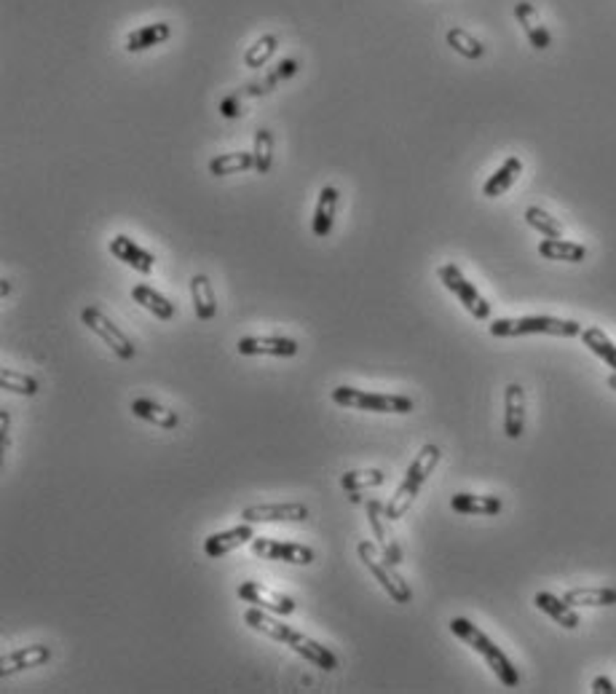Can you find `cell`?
<instances>
[{
    "mask_svg": "<svg viewBox=\"0 0 616 694\" xmlns=\"http://www.w3.org/2000/svg\"><path fill=\"white\" fill-rule=\"evenodd\" d=\"M252 156H255V172L257 174H268L271 166H274V131L260 126L255 129V148H252Z\"/></svg>",
    "mask_w": 616,
    "mask_h": 694,
    "instance_id": "33",
    "label": "cell"
},
{
    "mask_svg": "<svg viewBox=\"0 0 616 694\" xmlns=\"http://www.w3.org/2000/svg\"><path fill=\"white\" fill-rule=\"evenodd\" d=\"M279 36L277 33H266V36H260L257 41L252 43V46H246L245 51V68L249 70H257V68H266L268 65V59L279 51Z\"/></svg>",
    "mask_w": 616,
    "mask_h": 694,
    "instance_id": "32",
    "label": "cell"
},
{
    "mask_svg": "<svg viewBox=\"0 0 616 694\" xmlns=\"http://www.w3.org/2000/svg\"><path fill=\"white\" fill-rule=\"evenodd\" d=\"M526 223L538 231L544 239H563V223L558 220V217H552L547 209H541V206H528L526 209Z\"/></svg>",
    "mask_w": 616,
    "mask_h": 694,
    "instance_id": "35",
    "label": "cell"
},
{
    "mask_svg": "<svg viewBox=\"0 0 616 694\" xmlns=\"http://www.w3.org/2000/svg\"><path fill=\"white\" fill-rule=\"evenodd\" d=\"M592 692L595 694H616V684L609 678V676H598L592 681Z\"/></svg>",
    "mask_w": 616,
    "mask_h": 694,
    "instance_id": "39",
    "label": "cell"
},
{
    "mask_svg": "<svg viewBox=\"0 0 616 694\" xmlns=\"http://www.w3.org/2000/svg\"><path fill=\"white\" fill-rule=\"evenodd\" d=\"M606 384H609V389H614L616 392V373H611V375H609V381H606Z\"/></svg>",
    "mask_w": 616,
    "mask_h": 694,
    "instance_id": "42",
    "label": "cell"
},
{
    "mask_svg": "<svg viewBox=\"0 0 616 694\" xmlns=\"http://www.w3.org/2000/svg\"><path fill=\"white\" fill-rule=\"evenodd\" d=\"M0 386L5 392H14V394H22V397H36L38 394V381L33 375H25L19 370L5 368L0 373Z\"/></svg>",
    "mask_w": 616,
    "mask_h": 694,
    "instance_id": "37",
    "label": "cell"
},
{
    "mask_svg": "<svg viewBox=\"0 0 616 694\" xmlns=\"http://www.w3.org/2000/svg\"><path fill=\"white\" fill-rule=\"evenodd\" d=\"M217 110H220L223 119H239V116L245 113V110H242V91H234V94L223 97Z\"/></svg>",
    "mask_w": 616,
    "mask_h": 694,
    "instance_id": "38",
    "label": "cell"
},
{
    "mask_svg": "<svg viewBox=\"0 0 616 694\" xmlns=\"http://www.w3.org/2000/svg\"><path fill=\"white\" fill-rule=\"evenodd\" d=\"M0 429H3V450H8V446H11V415H8V410L0 413Z\"/></svg>",
    "mask_w": 616,
    "mask_h": 694,
    "instance_id": "40",
    "label": "cell"
},
{
    "mask_svg": "<svg viewBox=\"0 0 616 694\" xmlns=\"http://www.w3.org/2000/svg\"><path fill=\"white\" fill-rule=\"evenodd\" d=\"M131 298H134V303H140L145 311H151L156 320H162V322H169V320H174V314H177V309H174V303L162 295L159 289H153V287L148 285H134L131 287Z\"/></svg>",
    "mask_w": 616,
    "mask_h": 694,
    "instance_id": "23",
    "label": "cell"
},
{
    "mask_svg": "<svg viewBox=\"0 0 616 694\" xmlns=\"http://www.w3.org/2000/svg\"><path fill=\"white\" fill-rule=\"evenodd\" d=\"M386 483V472L383 469H351L340 478V489L354 493V490L378 489Z\"/></svg>",
    "mask_w": 616,
    "mask_h": 694,
    "instance_id": "36",
    "label": "cell"
},
{
    "mask_svg": "<svg viewBox=\"0 0 616 694\" xmlns=\"http://www.w3.org/2000/svg\"><path fill=\"white\" fill-rule=\"evenodd\" d=\"M332 403L349 410L397 413V415H408L415 410V403L405 394H378V392H365V389H354V386H335Z\"/></svg>",
    "mask_w": 616,
    "mask_h": 694,
    "instance_id": "5",
    "label": "cell"
},
{
    "mask_svg": "<svg viewBox=\"0 0 616 694\" xmlns=\"http://www.w3.org/2000/svg\"><path fill=\"white\" fill-rule=\"evenodd\" d=\"M191 298H193V311L202 322L214 320L217 314V298L206 274H193L191 277Z\"/></svg>",
    "mask_w": 616,
    "mask_h": 694,
    "instance_id": "27",
    "label": "cell"
},
{
    "mask_svg": "<svg viewBox=\"0 0 616 694\" xmlns=\"http://www.w3.org/2000/svg\"><path fill=\"white\" fill-rule=\"evenodd\" d=\"M515 19H517V25L523 27L526 38H528V43L534 46L536 51H547V48L552 46V36H549L547 25L541 22V16H538V11L534 8V3H528V0L515 3Z\"/></svg>",
    "mask_w": 616,
    "mask_h": 694,
    "instance_id": "18",
    "label": "cell"
},
{
    "mask_svg": "<svg viewBox=\"0 0 616 694\" xmlns=\"http://www.w3.org/2000/svg\"><path fill=\"white\" fill-rule=\"evenodd\" d=\"M255 169V156L252 153H220L209 162V174L212 177H228V174H239V172H249Z\"/></svg>",
    "mask_w": 616,
    "mask_h": 694,
    "instance_id": "31",
    "label": "cell"
},
{
    "mask_svg": "<svg viewBox=\"0 0 616 694\" xmlns=\"http://www.w3.org/2000/svg\"><path fill=\"white\" fill-rule=\"evenodd\" d=\"M534 606L538 612H544L547 616H552L560 627L566 630H576L581 625V616L576 614V609L571 604H566L563 598L552 595V593H536L534 595Z\"/></svg>",
    "mask_w": 616,
    "mask_h": 694,
    "instance_id": "21",
    "label": "cell"
},
{
    "mask_svg": "<svg viewBox=\"0 0 616 694\" xmlns=\"http://www.w3.org/2000/svg\"><path fill=\"white\" fill-rule=\"evenodd\" d=\"M252 539H255V529H252V523H246L245 520L242 526H234V529H228V531L209 533L204 539V555L206 558H212V561H217V558H223V555L239 550L242 544L252 542Z\"/></svg>",
    "mask_w": 616,
    "mask_h": 694,
    "instance_id": "17",
    "label": "cell"
},
{
    "mask_svg": "<svg viewBox=\"0 0 616 694\" xmlns=\"http://www.w3.org/2000/svg\"><path fill=\"white\" fill-rule=\"evenodd\" d=\"M249 544H252V555H257L263 561H282V563H292V566H311L317 561V552L311 547L295 544V542L255 536Z\"/></svg>",
    "mask_w": 616,
    "mask_h": 694,
    "instance_id": "9",
    "label": "cell"
},
{
    "mask_svg": "<svg viewBox=\"0 0 616 694\" xmlns=\"http://www.w3.org/2000/svg\"><path fill=\"white\" fill-rule=\"evenodd\" d=\"M338 202H340V194L335 185H325L319 191V199H317V209H314V217H311V231L317 239H328L332 226H335V212H338Z\"/></svg>",
    "mask_w": 616,
    "mask_h": 694,
    "instance_id": "19",
    "label": "cell"
},
{
    "mask_svg": "<svg viewBox=\"0 0 616 694\" xmlns=\"http://www.w3.org/2000/svg\"><path fill=\"white\" fill-rule=\"evenodd\" d=\"M581 341H584V346H587L595 357H600V360L616 373V343L600 330V327H584V330H581Z\"/></svg>",
    "mask_w": 616,
    "mask_h": 694,
    "instance_id": "30",
    "label": "cell"
},
{
    "mask_svg": "<svg viewBox=\"0 0 616 694\" xmlns=\"http://www.w3.org/2000/svg\"><path fill=\"white\" fill-rule=\"evenodd\" d=\"M242 520L246 523H306L308 507L300 501H285V504H252L245 507Z\"/></svg>",
    "mask_w": 616,
    "mask_h": 694,
    "instance_id": "11",
    "label": "cell"
},
{
    "mask_svg": "<svg viewBox=\"0 0 616 694\" xmlns=\"http://www.w3.org/2000/svg\"><path fill=\"white\" fill-rule=\"evenodd\" d=\"M298 70H300V62H298V59H292V57H289V59H282L263 81L246 83L245 89H242V97H263V94H271L279 83L292 79Z\"/></svg>",
    "mask_w": 616,
    "mask_h": 694,
    "instance_id": "26",
    "label": "cell"
},
{
    "mask_svg": "<svg viewBox=\"0 0 616 694\" xmlns=\"http://www.w3.org/2000/svg\"><path fill=\"white\" fill-rule=\"evenodd\" d=\"M451 633L485 659V665L491 668L493 673H496V678H498L506 689H517V687H520V673H517V668L512 665V659L501 652V647H496L475 622H469L466 616H453Z\"/></svg>",
    "mask_w": 616,
    "mask_h": 694,
    "instance_id": "2",
    "label": "cell"
},
{
    "mask_svg": "<svg viewBox=\"0 0 616 694\" xmlns=\"http://www.w3.org/2000/svg\"><path fill=\"white\" fill-rule=\"evenodd\" d=\"M48 659H51V649L46 644H30V647L14 649V652L0 657V676L5 678V676H16L30 668H41Z\"/></svg>",
    "mask_w": 616,
    "mask_h": 694,
    "instance_id": "16",
    "label": "cell"
},
{
    "mask_svg": "<svg viewBox=\"0 0 616 694\" xmlns=\"http://www.w3.org/2000/svg\"><path fill=\"white\" fill-rule=\"evenodd\" d=\"M437 277H440V282L445 285V289H451L453 295L458 298V303H461L475 320H480V322L491 320V303L480 295L477 287L472 285V282L461 274V268H458L455 263H443V266L437 268Z\"/></svg>",
    "mask_w": 616,
    "mask_h": 694,
    "instance_id": "7",
    "label": "cell"
},
{
    "mask_svg": "<svg viewBox=\"0 0 616 694\" xmlns=\"http://www.w3.org/2000/svg\"><path fill=\"white\" fill-rule=\"evenodd\" d=\"M526 432V389L520 384H509L504 389V435L509 440H520Z\"/></svg>",
    "mask_w": 616,
    "mask_h": 694,
    "instance_id": "15",
    "label": "cell"
},
{
    "mask_svg": "<svg viewBox=\"0 0 616 694\" xmlns=\"http://www.w3.org/2000/svg\"><path fill=\"white\" fill-rule=\"evenodd\" d=\"M445 41L451 46L455 54H461L464 59H480L483 54H485V46L483 41H477L469 30H464V27H451L448 33H445Z\"/></svg>",
    "mask_w": 616,
    "mask_h": 694,
    "instance_id": "34",
    "label": "cell"
},
{
    "mask_svg": "<svg viewBox=\"0 0 616 694\" xmlns=\"http://www.w3.org/2000/svg\"><path fill=\"white\" fill-rule=\"evenodd\" d=\"M236 595L245 604H252V606L266 609V612L271 614H279V616H289V614H295V609H298V604L289 595L279 593V590H271L263 582H242L239 590H236Z\"/></svg>",
    "mask_w": 616,
    "mask_h": 694,
    "instance_id": "10",
    "label": "cell"
},
{
    "mask_svg": "<svg viewBox=\"0 0 616 694\" xmlns=\"http://www.w3.org/2000/svg\"><path fill=\"white\" fill-rule=\"evenodd\" d=\"M451 510L458 515H498L504 510L498 496H477V493H455Z\"/></svg>",
    "mask_w": 616,
    "mask_h": 694,
    "instance_id": "24",
    "label": "cell"
},
{
    "mask_svg": "<svg viewBox=\"0 0 616 694\" xmlns=\"http://www.w3.org/2000/svg\"><path fill=\"white\" fill-rule=\"evenodd\" d=\"M110 255H113L116 260H121L123 266L134 268L137 274H151L153 266H156V255L148 252L145 247L137 245V242H134L131 237H126V234H119V237L110 239Z\"/></svg>",
    "mask_w": 616,
    "mask_h": 694,
    "instance_id": "14",
    "label": "cell"
},
{
    "mask_svg": "<svg viewBox=\"0 0 616 694\" xmlns=\"http://www.w3.org/2000/svg\"><path fill=\"white\" fill-rule=\"evenodd\" d=\"M538 255L544 260H563V263H581L587 260V247L569 239H544L538 242Z\"/></svg>",
    "mask_w": 616,
    "mask_h": 694,
    "instance_id": "28",
    "label": "cell"
},
{
    "mask_svg": "<svg viewBox=\"0 0 616 694\" xmlns=\"http://www.w3.org/2000/svg\"><path fill=\"white\" fill-rule=\"evenodd\" d=\"M172 38V25L169 22H153V25H142L137 30H131L123 41V48L129 54H140V51H148L153 46H162Z\"/></svg>",
    "mask_w": 616,
    "mask_h": 694,
    "instance_id": "20",
    "label": "cell"
},
{
    "mask_svg": "<svg viewBox=\"0 0 616 694\" xmlns=\"http://www.w3.org/2000/svg\"><path fill=\"white\" fill-rule=\"evenodd\" d=\"M81 322L94 335H99L102 338V343L105 346H110V352L119 357V360H134V354H137V349H134V343H131V338L123 332L121 327L116 325L102 309H97V306H86L81 311Z\"/></svg>",
    "mask_w": 616,
    "mask_h": 694,
    "instance_id": "8",
    "label": "cell"
},
{
    "mask_svg": "<svg viewBox=\"0 0 616 694\" xmlns=\"http://www.w3.org/2000/svg\"><path fill=\"white\" fill-rule=\"evenodd\" d=\"M365 510H368V523L370 529H372V536L378 539L381 552L386 555V561H392L394 566H400L405 561V552H402L397 536L389 529V518L383 515V504L378 499H370L368 504H365Z\"/></svg>",
    "mask_w": 616,
    "mask_h": 694,
    "instance_id": "13",
    "label": "cell"
},
{
    "mask_svg": "<svg viewBox=\"0 0 616 694\" xmlns=\"http://www.w3.org/2000/svg\"><path fill=\"white\" fill-rule=\"evenodd\" d=\"M440 456H443V450H440V446H434V443H426L423 448L418 450V456L412 458V464L408 467V472H405V480L400 483V489L394 490V496L389 499V504H383V515L389 520H400L411 510L415 496L421 493L423 483L429 480V475L440 464Z\"/></svg>",
    "mask_w": 616,
    "mask_h": 694,
    "instance_id": "3",
    "label": "cell"
},
{
    "mask_svg": "<svg viewBox=\"0 0 616 694\" xmlns=\"http://www.w3.org/2000/svg\"><path fill=\"white\" fill-rule=\"evenodd\" d=\"M520 174H523V162H520L517 156H509V159L501 163L491 177L485 180L483 196H485V199H498V196H504V194L517 183Z\"/></svg>",
    "mask_w": 616,
    "mask_h": 694,
    "instance_id": "22",
    "label": "cell"
},
{
    "mask_svg": "<svg viewBox=\"0 0 616 694\" xmlns=\"http://www.w3.org/2000/svg\"><path fill=\"white\" fill-rule=\"evenodd\" d=\"M11 295V279H0V298Z\"/></svg>",
    "mask_w": 616,
    "mask_h": 694,
    "instance_id": "41",
    "label": "cell"
},
{
    "mask_svg": "<svg viewBox=\"0 0 616 694\" xmlns=\"http://www.w3.org/2000/svg\"><path fill=\"white\" fill-rule=\"evenodd\" d=\"M493 338H517V335H560V338H576L584 327L576 320H560V317H515V320H493Z\"/></svg>",
    "mask_w": 616,
    "mask_h": 694,
    "instance_id": "4",
    "label": "cell"
},
{
    "mask_svg": "<svg viewBox=\"0 0 616 694\" xmlns=\"http://www.w3.org/2000/svg\"><path fill=\"white\" fill-rule=\"evenodd\" d=\"M566 604H571L574 609L579 606H616V590L614 587H574L563 595Z\"/></svg>",
    "mask_w": 616,
    "mask_h": 694,
    "instance_id": "29",
    "label": "cell"
},
{
    "mask_svg": "<svg viewBox=\"0 0 616 694\" xmlns=\"http://www.w3.org/2000/svg\"><path fill=\"white\" fill-rule=\"evenodd\" d=\"M131 413L153 426H162V429H177L180 426V415L174 410L164 408L162 403L156 400H148V397H140V400H131Z\"/></svg>",
    "mask_w": 616,
    "mask_h": 694,
    "instance_id": "25",
    "label": "cell"
},
{
    "mask_svg": "<svg viewBox=\"0 0 616 694\" xmlns=\"http://www.w3.org/2000/svg\"><path fill=\"white\" fill-rule=\"evenodd\" d=\"M357 552H360V561L365 563V569L375 576V582L389 593V598H392L394 604H411V584L405 582L402 573L397 572V566H394L392 561H386V555H383L372 542H368V539L360 542V544H357Z\"/></svg>",
    "mask_w": 616,
    "mask_h": 694,
    "instance_id": "6",
    "label": "cell"
},
{
    "mask_svg": "<svg viewBox=\"0 0 616 694\" xmlns=\"http://www.w3.org/2000/svg\"><path fill=\"white\" fill-rule=\"evenodd\" d=\"M245 622L246 627H252L255 633H260V636H266V638H271V641L285 644V647H289L295 654H300L303 659H308L311 665L322 668L325 673L338 670V657L329 652L328 647H322L319 641H314V638H308V636L292 630L289 625L282 622L279 614H271L266 612V609L252 606V609H246L245 612Z\"/></svg>",
    "mask_w": 616,
    "mask_h": 694,
    "instance_id": "1",
    "label": "cell"
},
{
    "mask_svg": "<svg viewBox=\"0 0 616 694\" xmlns=\"http://www.w3.org/2000/svg\"><path fill=\"white\" fill-rule=\"evenodd\" d=\"M298 349V341L285 335H246L236 343L242 357H295Z\"/></svg>",
    "mask_w": 616,
    "mask_h": 694,
    "instance_id": "12",
    "label": "cell"
}]
</instances>
